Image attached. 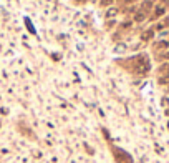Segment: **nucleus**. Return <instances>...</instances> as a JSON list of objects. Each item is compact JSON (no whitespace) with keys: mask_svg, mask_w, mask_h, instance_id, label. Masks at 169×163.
Wrapping results in <instances>:
<instances>
[{"mask_svg":"<svg viewBox=\"0 0 169 163\" xmlns=\"http://www.w3.org/2000/svg\"><path fill=\"white\" fill-rule=\"evenodd\" d=\"M110 151L113 155V158H114L116 163H133V157L128 153L126 150H123V148L116 147V145H110Z\"/></svg>","mask_w":169,"mask_h":163,"instance_id":"nucleus-1","label":"nucleus"},{"mask_svg":"<svg viewBox=\"0 0 169 163\" xmlns=\"http://www.w3.org/2000/svg\"><path fill=\"white\" fill-rule=\"evenodd\" d=\"M18 130H20V133H22L23 137H28V138H31V140L35 138V137H33V132H31L28 127L25 128V125H23V123H18Z\"/></svg>","mask_w":169,"mask_h":163,"instance_id":"nucleus-2","label":"nucleus"},{"mask_svg":"<svg viewBox=\"0 0 169 163\" xmlns=\"http://www.w3.org/2000/svg\"><path fill=\"white\" fill-rule=\"evenodd\" d=\"M113 3V0H100V5L101 7H110Z\"/></svg>","mask_w":169,"mask_h":163,"instance_id":"nucleus-3","label":"nucleus"},{"mask_svg":"<svg viewBox=\"0 0 169 163\" xmlns=\"http://www.w3.org/2000/svg\"><path fill=\"white\" fill-rule=\"evenodd\" d=\"M25 25L28 27V28H30V32H31V33H35V28H33V25H31V22H30V20H25Z\"/></svg>","mask_w":169,"mask_h":163,"instance_id":"nucleus-4","label":"nucleus"},{"mask_svg":"<svg viewBox=\"0 0 169 163\" xmlns=\"http://www.w3.org/2000/svg\"><path fill=\"white\" fill-rule=\"evenodd\" d=\"M151 35H153V32H146V33L143 35V38H144V40H149V38H151Z\"/></svg>","mask_w":169,"mask_h":163,"instance_id":"nucleus-5","label":"nucleus"},{"mask_svg":"<svg viewBox=\"0 0 169 163\" xmlns=\"http://www.w3.org/2000/svg\"><path fill=\"white\" fill-rule=\"evenodd\" d=\"M114 13H116V9H111L106 12V17H111V15H114Z\"/></svg>","mask_w":169,"mask_h":163,"instance_id":"nucleus-6","label":"nucleus"},{"mask_svg":"<svg viewBox=\"0 0 169 163\" xmlns=\"http://www.w3.org/2000/svg\"><path fill=\"white\" fill-rule=\"evenodd\" d=\"M143 19H144V13H138V15H136V22H141Z\"/></svg>","mask_w":169,"mask_h":163,"instance_id":"nucleus-7","label":"nucleus"},{"mask_svg":"<svg viewBox=\"0 0 169 163\" xmlns=\"http://www.w3.org/2000/svg\"><path fill=\"white\" fill-rule=\"evenodd\" d=\"M75 2H76V3H78V2H80V3H85L86 0H75Z\"/></svg>","mask_w":169,"mask_h":163,"instance_id":"nucleus-8","label":"nucleus"}]
</instances>
